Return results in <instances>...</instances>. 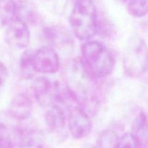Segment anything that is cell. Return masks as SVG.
<instances>
[{
    "label": "cell",
    "instance_id": "obj_12",
    "mask_svg": "<svg viewBox=\"0 0 148 148\" xmlns=\"http://www.w3.org/2000/svg\"><path fill=\"white\" fill-rule=\"evenodd\" d=\"M33 51L32 50H27L22 54L20 59V73L23 79H30L33 77L35 73L34 64H33Z\"/></svg>",
    "mask_w": 148,
    "mask_h": 148
},
{
    "label": "cell",
    "instance_id": "obj_16",
    "mask_svg": "<svg viewBox=\"0 0 148 148\" xmlns=\"http://www.w3.org/2000/svg\"><path fill=\"white\" fill-rule=\"evenodd\" d=\"M128 11L130 14L136 17H143L147 12V0H130Z\"/></svg>",
    "mask_w": 148,
    "mask_h": 148
},
{
    "label": "cell",
    "instance_id": "obj_22",
    "mask_svg": "<svg viewBox=\"0 0 148 148\" xmlns=\"http://www.w3.org/2000/svg\"><path fill=\"white\" fill-rule=\"evenodd\" d=\"M120 1H121V2H123V3H128V1H130V0H119Z\"/></svg>",
    "mask_w": 148,
    "mask_h": 148
},
{
    "label": "cell",
    "instance_id": "obj_8",
    "mask_svg": "<svg viewBox=\"0 0 148 148\" xmlns=\"http://www.w3.org/2000/svg\"><path fill=\"white\" fill-rule=\"evenodd\" d=\"M5 40L10 46L15 49H25L30 42V32L27 25L15 18L6 25Z\"/></svg>",
    "mask_w": 148,
    "mask_h": 148
},
{
    "label": "cell",
    "instance_id": "obj_17",
    "mask_svg": "<svg viewBox=\"0 0 148 148\" xmlns=\"http://www.w3.org/2000/svg\"><path fill=\"white\" fill-rule=\"evenodd\" d=\"M17 16L16 18L20 19L27 25L29 22H32L35 17L34 12L32 7L26 2H22L17 4Z\"/></svg>",
    "mask_w": 148,
    "mask_h": 148
},
{
    "label": "cell",
    "instance_id": "obj_4",
    "mask_svg": "<svg viewBox=\"0 0 148 148\" xmlns=\"http://www.w3.org/2000/svg\"><path fill=\"white\" fill-rule=\"evenodd\" d=\"M123 66L127 75L140 77L147 71V49L145 41L138 36L132 37L123 56Z\"/></svg>",
    "mask_w": 148,
    "mask_h": 148
},
{
    "label": "cell",
    "instance_id": "obj_23",
    "mask_svg": "<svg viewBox=\"0 0 148 148\" xmlns=\"http://www.w3.org/2000/svg\"><path fill=\"white\" fill-rule=\"evenodd\" d=\"M75 1H76V0H75Z\"/></svg>",
    "mask_w": 148,
    "mask_h": 148
},
{
    "label": "cell",
    "instance_id": "obj_20",
    "mask_svg": "<svg viewBox=\"0 0 148 148\" xmlns=\"http://www.w3.org/2000/svg\"><path fill=\"white\" fill-rule=\"evenodd\" d=\"M9 77V71L6 65L0 62V86L4 85Z\"/></svg>",
    "mask_w": 148,
    "mask_h": 148
},
{
    "label": "cell",
    "instance_id": "obj_6",
    "mask_svg": "<svg viewBox=\"0 0 148 148\" xmlns=\"http://www.w3.org/2000/svg\"><path fill=\"white\" fill-rule=\"evenodd\" d=\"M67 124L71 135L77 140L86 137L92 130L90 116L77 105L68 110Z\"/></svg>",
    "mask_w": 148,
    "mask_h": 148
},
{
    "label": "cell",
    "instance_id": "obj_11",
    "mask_svg": "<svg viewBox=\"0 0 148 148\" xmlns=\"http://www.w3.org/2000/svg\"><path fill=\"white\" fill-rule=\"evenodd\" d=\"M131 133L135 138L139 148H147V117L143 111H140L134 119Z\"/></svg>",
    "mask_w": 148,
    "mask_h": 148
},
{
    "label": "cell",
    "instance_id": "obj_18",
    "mask_svg": "<svg viewBox=\"0 0 148 148\" xmlns=\"http://www.w3.org/2000/svg\"><path fill=\"white\" fill-rule=\"evenodd\" d=\"M0 148H15L10 129L0 122Z\"/></svg>",
    "mask_w": 148,
    "mask_h": 148
},
{
    "label": "cell",
    "instance_id": "obj_5",
    "mask_svg": "<svg viewBox=\"0 0 148 148\" xmlns=\"http://www.w3.org/2000/svg\"><path fill=\"white\" fill-rule=\"evenodd\" d=\"M60 85L52 82L46 77H37L32 84V90L36 101L43 108H49L56 103Z\"/></svg>",
    "mask_w": 148,
    "mask_h": 148
},
{
    "label": "cell",
    "instance_id": "obj_13",
    "mask_svg": "<svg viewBox=\"0 0 148 148\" xmlns=\"http://www.w3.org/2000/svg\"><path fill=\"white\" fill-rule=\"evenodd\" d=\"M17 3L14 0H0V23L6 26L16 18Z\"/></svg>",
    "mask_w": 148,
    "mask_h": 148
},
{
    "label": "cell",
    "instance_id": "obj_21",
    "mask_svg": "<svg viewBox=\"0 0 148 148\" xmlns=\"http://www.w3.org/2000/svg\"><path fill=\"white\" fill-rule=\"evenodd\" d=\"M83 148H96V147H95L92 145H85Z\"/></svg>",
    "mask_w": 148,
    "mask_h": 148
},
{
    "label": "cell",
    "instance_id": "obj_19",
    "mask_svg": "<svg viewBox=\"0 0 148 148\" xmlns=\"http://www.w3.org/2000/svg\"><path fill=\"white\" fill-rule=\"evenodd\" d=\"M116 148H139L137 141L131 132H127L119 137Z\"/></svg>",
    "mask_w": 148,
    "mask_h": 148
},
{
    "label": "cell",
    "instance_id": "obj_7",
    "mask_svg": "<svg viewBox=\"0 0 148 148\" xmlns=\"http://www.w3.org/2000/svg\"><path fill=\"white\" fill-rule=\"evenodd\" d=\"M33 60L35 71L38 73H56L60 66L59 55L50 46H43L34 51Z\"/></svg>",
    "mask_w": 148,
    "mask_h": 148
},
{
    "label": "cell",
    "instance_id": "obj_2",
    "mask_svg": "<svg viewBox=\"0 0 148 148\" xmlns=\"http://www.w3.org/2000/svg\"><path fill=\"white\" fill-rule=\"evenodd\" d=\"M82 64L95 79L108 76L112 72L114 59L109 49L99 41H87L81 46Z\"/></svg>",
    "mask_w": 148,
    "mask_h": 148
},
{
    "label": "cell",
    "instance_id": "obj_3",
    "mask_svg": "<svg viewBox=\"0 0 148 148\" xmlns=\"http://www.w3.org/2000/svg\"><path fill=\"white\" fill-rule=\"evenodd\" d=\"M97 9L92 0H76L69 15L74 35L86 40L97 34Z\"/></svg>",
    "mask_w": 148,
    "mask_h": 148
},
{
    "label": "cell",
    "instance_id": "obj_10",
    "mask_svg": "<svg viewBox=\"0 0 148 148\" xmlns=\"http://www.w3.org/2000/svg\"><path fill=\"white\" fill-rule=\"evenodd\" d=\"M45 119L48 127L51 130L59 132L64 129L66 115L63 107L58 104H54L46 113Z\"/></svg>",
    "mask_w": 148,
    "mask_h": 148
},
{
    "label": "cell",
    "instance_id": "obj_9",
    "mask_svg": "<svg viewBox=\"0 0 148 148\" xmlns=\"http://www.w3.org/2000/svg\"><path fill=\"white\" fill-rule=\"evenodd\" d=\"M33 103L30 95L27 92H21L13 98L10 104V111L12 116L17 120H26L30 116Z\"/></svg>",
    "mask_w": 148,
    "mask_h": 148
},
{
    "label": "cell",
    "instance_id": "obj_15",
    "mask_svg": "<svg viewBox=\"0 0 148 148\" xmlns=\"http://www.w3.org/2000/svg\"><path fill=\"white\" fill-rule=\"evenodd\" d=\"M46 35L50 42L56 45L64 44L69 40V35L66 31L58 27H51L46 30Z\"/></svg>",
    "mask_w": 148,
    "mask_h": 148
},
{
    "label": "cell",
    "instance_id": "obj_1",
    "mask_svg": "<svg viewBox=\"0 0 148 148\" xmlns=\"http://www.w3.org/2000/svg\"><path fill=\"white\" fill-rule=\"evenodd\" d=\"M68 74L66 88L76 104L90 116L94 115L100 103L97 79L88 72L79 58L74 61Z\"/></svg>",
    "mask_w": 148,
    "mask_h": 148
},
{
    "label": "cell",
    "instance_id": "obj_14",
    "mask_svg": "<svg viewBox=\"0 0 148 148\" xmlns=\"http://www.w3.org/2000/svg\"><path fill=\"white\" fill-rule=\"evenodd\" d=\"M118 135L112 130H104L100 134L96 148H116Z\"/></svg>",
    "mask_w": 148,
    "mask_h": 148
}]
</instances>
